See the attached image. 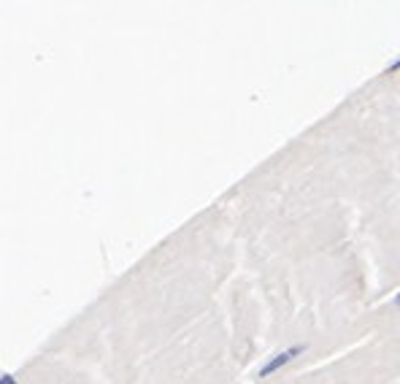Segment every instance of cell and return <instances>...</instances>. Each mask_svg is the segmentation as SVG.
Listing matches in <instances>:
<instances>
[{
  "label": "cell",
  "instance_id": "obj_3",
  "mask_svg": "<svg viewBox=\"0 0 400 384\" xmlns=\"http://www.w3.org/2000/svg\"><path fill=\"white\" fill-rule=\"evenodd\" d=\"M0 384H19L14 374H0Z\"/></svg>",
  "mask_w": 400,
  "mask_h": 384
},
{
  "label": "cell",
  "instance_id": "obj_2",
  "mask_svg": "<svg viewBox=\"0 0 400 384\" xmlns=\"http://www.w3.org/2000/svg\"><path fill=\"white\" fill-rule=\"evenodd\" d=\"M398 71H400V57H395V60H392V62L387 65V71H384V76H395Z\"/></svg>",
  "mask_w": 400,
  "mask_h": 384
},
{
  "label": "cell",
  "instance_id": "obj_1",
  "mask_svg": "<svg viewBox=\"0 0 400 384\" xmlns=\"http://www.w3.org/2000/svg\"><path fill=\"white\" fill-rule=\"evenodd\" d=\"M303 352H306V344H295V346H286L282 352H276L274 357H268V360L260 366L257 379H271V376H276L279 371H284L292 360H297Z\"/></svg>",
  "mask_w": 400,
  "mask_h": 384
},
{
  "label": "cell",
  "instance_id": "obj_4",
  "mask_svg": "<svg viewBox=\"0 0 400 384\" xmlns=\"http://www.w3.org/2000/svg\"><path fill=\"white\" fill-rule=\"evenodd\" d=\"M395 306H398V309H400V292H398V295H395Z\"/></svg>",
  "mask_w": 400,
  "mask_h": 384
}]
</instances>
